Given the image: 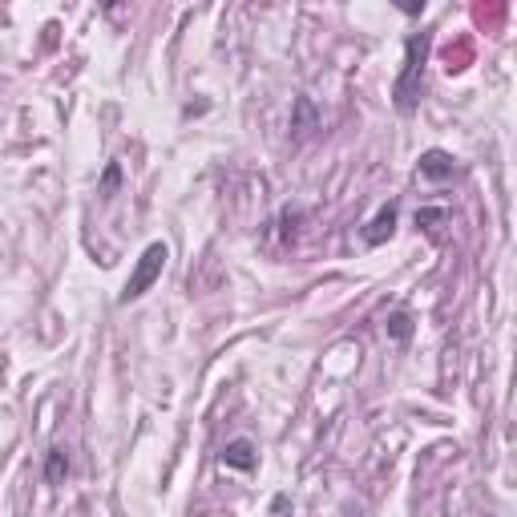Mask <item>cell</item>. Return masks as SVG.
Returning <instances> with one entry per match:
<instances>
[{"label":"cell","mask_w":517,"mask_h":517,"mask_svg":"<svg viewBox=\"0 0 517 517\" xmlns=\"http://www.w3.org/2000/svg\"><path fill=\"white\" fill-rule=\"evenodd\" d=\"M166 255H170L166 243H150L146 255H142V259H138V267H134V275L125 279V287H122V303H130V299L146 295V287L162 275V267H166Z\"/></svg>","instance_id":"2"},{"label":"cell","mask_w":517,"mask_h":517,"mask_svg":"<svg viewBox=\"0 0 517 517\" xmlns=\"http://www.w3.org/2000/svg\"><path fill=\"white\" fill-rule=\"evenodd\" d=\"M65 473H69V457H65L61 449H53L49 461H45V481H49V485H61V481H65Z\"/></svg>","instance_id":"6"},{"label":"cell","mask_w":517,"mask_h":517,"mask_svg":"<svg viewBox=\"0 0 517 517\" xmlns=\"http://www.w3.org/2000/svg\"><path fill=\"white\" fill-rule=\"evenodd\" d=\"M421 174L429 178V183H444V178H452V158L444 150H424L421 154Z\"/></svg>","instance_id":"3"},{"label":"cell","mask_w":517,"mask_h":517,"mask_svg":"<svg viewBox=\"0 0 517 517\" xmlns=\"http://www.w3.org/2000/svg\"><path fill=\"white\" fill-rule=\"evenodd\" d=\"M393 226H396V203H388V206H380V214L368 223L364 243H368V247H380V243L393 234Z\"/></svg>","instance_id":"4"},{"label":"cell","mask_w":517,"mask_h":517,"mask_svg":"<svg viewBox=\"0 0 517 517\" xmlns=\"http://www.w3.org/2000/svg\"><path fill=\"white\" fill-rule=\"evenodd\" d=\"M388 335H393V340H408V335H413V320H408L404 312H396V315H388Z\"/></svg>","instance_id":"7"},{"label":"cell","mask_w":517,"mask_h":517,"mask_svg":"<svg viewBox=\"0 0 517 517\" xmlns=\"http://www.w3.org/2000/svg\"><path fill=\"white\" fill-rule=\"evenodd\" d=\"M424 57H429V37L424 33H413L404 41V69L393 85V102L401 114H413L416 102H421V74H424Z\"/></svg>","instance_id":"1"},{"label":"cell","mask_w":517,"mask_h":517,"mask_svg":"<svg viewBox=\"0 0 517 517\" xmlns=\"http://www.w3.org/2000/svg\"><path fill=\"white\" fill-rule=\"evenodd\" d=\"M117 183H122V166H117V162H110V166H105V174H102V186H97V194H102V198H114Z\"/></svg>","instance_id":"8"},{"label":"cell","mask_w":517,"mask_h":517,"mask_svg":"<svg viewBox=\"0 0 517 517\" xmlns=\"http://www.w3.org/2000/svg\"><path fill=\"white\" fill-rule=\"evenodd\" d=\"M223 465L226 469H255V444L251 441H231L223 449Z\"/></svg>","instance_id":"5"},{"label":"cell","mask_w":517,"mask_h":517,"mask_svg":"<svg viewBox=\"0 0 517 517\" xmlns=\"http://www.w3.org/2000/svg\"><path fill=\"white\" fill-rule=\"evenodd\" d=\"M432 223H444V211H416V226H429L432 231Z\"/></svg>","instance_id":"9"}]
</instances>
